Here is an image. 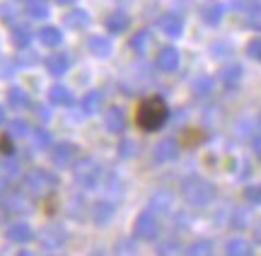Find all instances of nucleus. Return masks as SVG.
Returning a JSON list of instances; mask_svg holds the SVG:
<instances>
[{
	"mask_svg": "<svg viewBox=\"0 0 261 256\" xmlns=\"http://www.w3.org/2000/svg\"><path fill=\"white\" fill-rule=\"evenodd\" d=\"M167 119H169V109L165 104V99L162 97H148V99L140 102L138 114H136V124L145 133H152L160 131L162 126L167 124Z\"/></svg>",
	"mask_w": 261,
	"mask_h": 256,
	"instance_id": "nucleus-2",
	"label": "nucleus"
},
{
	"mask_svg": "<svg viewBox=\"0 0 261 256\" xmlns=\"http://www.w3.org/2000/svg\"><path fill=\"white\" fill-rule=\"evenodd\" d=\"M187 222H189L187 215H177V225H179V230H189Z\"/></svg>",
	"mask_w": 261,
	"mask_h": 256,
	"instance_id": "nucleus-45",
	"label": "nucleus"
},
{
	"mask_svg": "<svg viewBox=\"0 0 261 256\" xmlns=\"http://www.w3.org/2000/svg\"><path fill=\"white\" fill-rule=\"evenodd\" d=\"M213 92V77H208V75H201V77H196L194 80V97H208Z\"/></svg>",
	"mask_w": 261,
	"mask_h": 256,
	"instance_id": "nucleus-33",
	"label": "nucleus"
},
{
	"mask_svg": "<svg viewBox=\"0 0 261 256\" xmlns=\"http://www.w3.org/2000/svg\"><path fill=\"white\" fill-rule=\"evenodd\" d=\"M187 256H213V242L211 239H196L189 244Z\"/></svg>",
	"mask_w": 261,
	"mask_h": 256,
	"instance_id": "nucleus-30",
	"label": "nucleus"
},
{
	"mask_svg": "<svg viewBox=\"0 0 261 256\" xmlns=\"http://www.w3.org/2000/svg\"><path fill=\"white\" fill-rule=\"evenodd\" d=\"M29 193L24 191H12V193H8L5 196V208L12 210V213H29L32 210V206H29V198H27Z\"/></svg>",
	"mask_w": 261,
	"mask_h": 256,
	"instance_id": "nucleus-22",
	"label": "nucleus"
},
{
	"mask_svg": "<svg viewBox=\"0 0 261 256\" xmlns=\"http://www.w3.org/2000/svg\"><path fill=\"white\" fill-rule=\"evenodd\" d=\"M17 12H12V5H0V19L3 22H12Z\"/></svg>",
	"mask_w": 261,
	"mask_h": 256,
	"instance_id": "nucleus-41",
	"label": "nucleus"
},
{
	"mask_svg": "<svg viewBox=\"0 0 261 256\" xmlns=\"http://www.w3.org/2000/svg\"><path fill=\"white\" fill-rule=\"evenodd\" d=\"M104 128L114 135H121L126 131V111L121 106H109L104 111Z\"/></svg>",
	"mask_w": 261,
	"mask_h": 256,
	"instance_id": "nucleus-11",
	"label": "nucleus"
},
{
	"mask_svg": "<svg viewBox=\"0 0 261 256\" xmlns=\"http://www.w3.org/2000/svg\"><path fill=\"white\" fill-rule=\"evenodd\" d=\"M252 152L256 160H261V135H254L252 138Z\"/></svg>",
	"mask_w": 261,
	"mask_h": 256,
	"instance_id": "nucleus-43",
	"label": "nucleus"
},
{
	"mask_svg": "<svg viewBox=\"0 0 261 256\" xmlns=\"http://www.w3.org/2000/svg\"><path fill=\"white\" fill-rule=\"evenodd\" d=\"M44 68H46L48 75L61 77L70 70V56L63 53V51H54V53H48V56L44 58Z\"/></svg>",
	"mask_w": 261,
	"mask_h": 256,
	"instance_id": "nucleus-10",
	"label": "nucleus"
},
{
	"mask_svg": "<svg viewBox=\"0 0 261 256\" xmlns=\"http://www.w3.org/2000/svg\"><path fill=\"white\" fill-rule=\"evenodd\" d=\"M158 27L162 29V34H167L169 39H179L184 34V17L179 12H165L158 19Z\"/></svg>",
	"mask_w": 261,
	"mask_h": 256,
	"instance_id": "nucleus-9",
	"label": "nucleus"
},
{
	"mask_svg": "<svg viewBox=\"0 0 261 256\" xmlns=\"http://www.w3.org/2000/svg\"><path fill=\"white\" fill-rule=\"evenodd\" d=\"M158 256H187V251H184L179 239L172 237V239H165V242L158 244Z\"/></svg>",
	"mask_w": 261,
	"mask_h": 256,
	"instance_id": "nucleus-26",
	"label": "nucleus"
},
{
	"mask_svg": "<svg viewBox=\"0 0 261 256\" xmlns=\"http://www.w3.org/2000/svg\"><path fill=\"white\" fill-rule=\"evenodd\" d=\"M15 256H37V254H34V251H29V249H19Z\"/></svg>",
	"mask_w": 261,
	"mask_h": 256,
	"instance_id": "nucleus-47",
	"label": "nucleus"
},
{
	"mask_svg": "<svg viewBox=\"0 0 261 256\" xmlns=\"http://www.w3.org/2000/svg\"><path fill=\"white\" fill-rule=\"evenodd\" d=\"M179 63H181V56H179V51L174 46L160 48L158 61H155L158 70H162V73H174V70L179 68Z\"/></svg>",
	"mask_w": 261,
	"mask_h": 256,
	"instance_id": "nucleus-12",
	"label": "nucleus"
},
{
	"mask_svg": "<svg viewBox=\"0 0 261 256\" xmlns=\"http://www.w3.org/2000/svg\"><path fill=\"white\" fill-rule=\"evenodd\" d=\"M133 140H121V145H119V155H121V157H130V155H133Z\"/></svg>",
	"mask_w": 261,
	"mask_h": 256,
	"instance_id": "nucleus-42",
	"label": "nucleus"
},
{
	"mask_svg": "<svg viewBox=\"0 0 261 256\" xmlns=\"http://www.w3.org/2000/svg\"><path fill=\"white\" fill-rule=\"evenodd\" d=\"M3 191H5V179L0 177V193H3Z\"/></svg>",
	"mask_w": 261,
	"mask_h": 256,
	"instance_id": "nucleus-50",
	"label": "nucleus"
},
{
	"mask_svg": "<svg viewBox=\"0 0 261 256\" xmlns=\"http://www.w3.org/2000/svg\"><path fill=\"white\" fill-rule=\"evenodd\" d=\"M87 51L92 53L94 58H109L114 51V44L109 37H90V41H87Z\"/></svg>",
	"mask_w": 261,
	"mask_h": 256,
	"instance_id": "nucleus-20",
	"label": "nucleus"
},
{
	"mask_svg": "<svg viewBox=\"0 0 261 256\" xmlns=\"http://www.w3.org/2000/svg\"><path fill=\"white\" fill-rule=\"evenodd\" d=\"M32 41V32L27 27H15L12 29V44L17 48H27Z\"/></svg>",
	"mask_w": 261,
	"mask_h": 256,
	"instance_id": "nucleus-35",
	"label": "nucleus"
},
{
	"mask_svg": "<svg viewBox=\"0 0 261 256\" xmlns=\"http://www.w3.org/2000/svg\"><path fill=\"white\" fill-rule=\"evenodd\" d=\"M0 155H5V157H12V155H15V143H12V135H10V133H3V135H0Z\"/></svg>",
	"mask_w": 261,
	"mask_h": 256,
	"instance_id": "nucleus-37",
	"label": "nucleus"
},
{
	"mask_svg": "<svg viewBox=\"0 0 261 256\" xmlns=\"http://www.w3.org/2000/svg\"><path fill=\"white\" fill-rule=\"evenodd\" d=\"M247 222H249V215H247V210H234V215H232V227L244 230V227H247Z\"/></svg>",
	"mask_w": 261,
	"mask_h": 256,
	"instance_id": "nucleus-39",
	"label": "nucleus"
},
{
	"mask_svg": "<svg viewBox=\"0 0 261 256\" xmlns=\"http://www.w3.org/2000/svg\"><path fill=\"white\" fill-rule=\"evenodd\" d=\"M240 80H242V66H227L223 73H220V82H223L227 90L237 87Z\"/></svg>",
	"mask_w": 261,
	"mask_h": 256,
	"instance_id": "nucleus-27",
	"label": "nucleus"
},
{
	"mask_svg": "<svg viewBox=\"0 0 261 256\" xmlns=\"http://www.w3.org/2000/svg\"><path fill=\"white\" fill-rule=\"evenodd\" d=\"M37 239H39V244H41V249L58 251V249H63L65 244H68L70 235H68V230H65L63 225H46V227L37 235Z\"/></svg>",
	"mask_w": 261,
	"mask_h": 256,
	"instance_id": "nucleus-7",
	"label": "nucleus"
},
{
	"mask_svg": "<svg viewBox=\"0 0 261 256\" xmlns=\"http://www.w3.org/2000/svg\"><path fill=\"white\" fill-rule=\"evenodd\" d=\"M5 220H8V208H5V203H0V227L5 225Z\"/></svg>",
	"mask_w": 261,
	"mask_h": 256,
	"instance_id": "nucleus-44",
	"label": "nucleus"
},
{
	"mask_svg": "<svg viewBox=\"0 0 261 256\" xmlns=\"http://www.w3.org/2000/svg\"><path fill=\"white\" fill-rule=\"evenodd\" d=\"M247 53H249L254 61H261V37L252 39V41L247 44Z\"/></svg>",
	"mask_w": 261,
	"mask_h": 256,
	"instance_id": "nucleus-40",
	"label": "nucleus"
},
{
	"mask_svg": "<svg viewBox=\"0 0 261 256\" xmlns=\"http://www.w3.org/2000/svg\"><path fill=\"white\" fill-rule=\"evenodd\" d=\"M114 256H138V244L133 239H121L114 247Z\"/></svg>",
	"mask_w": 261,
	"mask_h": 256,
	"instance_id": "nucleus-34",
	"label": "nucleus"
},
{
	"mask_svg": "<svg viewBox=\"0 0 261 256\" xmlns=\"http://www.w3.org/2000/svg\"><path fill=\"white\" fill-rule=\"evenodd\" d=\"M80 109H83V114H87V116L99 114V111L104 109V92L102 90H90V92L83 97Z\"/></svg>",
	"mask_w": 261,
	"mask_h": 256,
	"instance_id": "nucleus-19",
	"label": "nucleus"
},
{
	"mask_svg": "<svg viewBox=\"0 0 261 256\" xmlns=\"http://www.w3.org/2000/svg\"><path fill=\"white\" fill-rule=\"evenodd\" d=\"M225 254L227 256H254V247L242 237H234L227 242V247H225Z\"/></svg>",
	"mask_w": 261,
	"mask_h": 256,
	"instance_id": "nucleus-24",
	"label": "nucleus"
},
{
	"mask_svg": "<svg viewBox=\"0 0 261 256\" xmlns=\"http://www.w3.org/2000/svg\"><path fill=\"white\" fill-rule=\"evenodd\" d=\"M114 213H116V206H114L112 201H97L92 206V222L97 227H107L112 222Z\"/></svg>",
	"mask_w": 261,
	"mask_h": 256,
	"instance_id": "nucleus-16",
	"label": "nucleus"
},
{
	"mask_svg": "<svg viewBox=\"0 0 261 256\" xmlns=\"http://www.w3.org/2000/svg\"><path fill=\"white\" fill-rule=\"evenodd\" d=\"M8 106L15 109V111L29 109V106H32V99H29L27 90H22V87H10L8 90Z\"/></svg>",
	"mask_w": 261,
	"mask_h": 256,
	"instance_id": "nucleus-21",
	"label": "nucleus"
},
{
	"mask_svg": "<svg viewBox=\"0 0 261 256\" xmlns=\"http://www.w3.org/2000/svg\"><path fill=\"white\" fill-rule=\"evenodd\" d=\"M244 198L249 206H261V184H252L244 189Z\"/></svg>",
	"mask_w": 261,
	"mask_h": 256,
	"instance_id": "nucleus-36",
	"label": "nucleus"
},
{
	"mask_svg": "<svg viewBox=\"0 0 261 256\" xmlns=\"http://www.w3.org/2000/svg\"><path fill=\"white\" fill-rule=\"evenodd\" d=\"M37 39H39V44H41V46L58 48L61 44H63V32H61L58 27H54V24H44V27H39Z\"/></svg>",
	"mask_w": 261,
	"mask_h": 256,
	"instance_id": "nucleus-18",
	"label": "nucleus"
},
{
	"mask_svg": "<svg viewBox=\"0 0 261 256\" xmlns=\"http://www.w3.org/2000/svg\"><path fill=\"white\" fill-rule=\"evenodd\" d=\"M256 126H259V131H261V114H259V119H256Z\"/></svg>",
	"mask_w": 261,
	"mask_h": 256,
	"instance_id": "nucleus-51",
	"label": "nucleus"
},
{
	"mask_svg": "<svg viewBox=\"0 0 261 256\" xmlns=\"http://www.w3.org/2000/svg\"><path fill=\"white\" fill-rule=\"evenodd\" d=\"M247 19H249V27L261 29V5H254L247 10Z\"/></svg>",
	"mask_w": 261,
	"mask_h": 256,
	"instance_id": "nucleus-38",
	"label": "nucleus"
},
{
	"mask_svg": "<svg viewBox=\"0 0 261 256\" xmlns=\"http://www.w3.org/2000/svg\"><path fill=\"white\" fill-rule=\"evenodd\" d=\"M254 242H256V244H261V220H259V225L254 227Z\"/></svg>",
	"mask_w": 261,
	"mask_h": 256,
	"instance_id": "nucleus-46",
	"label": "nucleus"
},
{
	"mask_svg": "<svg viewBox=\"0 0 261 256\" xmlns=\"http://www.w3.org/2000/svg\"><path fill=\"white\" fill-rule=\"evenodd\" d=\"M198 15L203 19V24L218 27L225 17V5L220 0H205V3H201V8H198Z\"/></svg>",
	"mask_w": 261,
	"mask_h": 256,
	"instance_id": "nucleus-8",
	"label": "nucleus"
},
{
	"mask_svg": "<svg viewBox=\"0 0 261 256\" xmlns=\"http://www.w3.org/2000/svg\"><path fill=\"white\" fill-rule=\"evenodd\" d=\"M104 27H107L109 34H123V32H128V27H130L128 12H123V10L109 12V15L104 17Z\"/></svg>",
	"mask_w": 261,
	"mask_h": 256,
	"instance_id": "nucleus-13",
	"label": "nucleus"
},
{
	"mask_svg": "<svg viewBox=\"0 0 261 256\" xmlns=\"http://www.w3.org/2000/svg\"><path fill=\"white\" fill-rule=\"evenodd\" d=\"M32 140H34V148H37V150H51V148L56 145L54 138H51V133H48L46 128H34Z\"/></svg>",
	"mask_w": 261,
	"mask_h": 256,
	"instance_id": "nucleus-29",
	"label": "nucleus"
},
{
	"mask_svg": "<svg viewBox=\"0 0 261 256\" xmlns=\"http://www.w3.org/2000/svg\"><path fill=\"white\" fill-rule=\"evenodd\" d=\"M8 133L12 135V138H29L34 131H32L29 121H24V119H12V121H10Z\"/></svg>",
	"mask_w": 261,
	"mask_h": 256,
	"instance_id": "nucleus-31",
	"label": "nucleus"
},
{
	"mask_svg": "<svg viewBox=\"0 0 261 256\" xmlns=\"http://www.w3.org/2000/svg\"><path fill=\"white\" fill-rule=\"evenodd\" d=\"M155 162H172L179 157V140L177 138H162L155 145Z\"/></svg>",
	"mask_w": 261,
	"mask_h": 256,
	"instance_id": "nucleus-14",
	"label": "nucleus"
},
{
	"mask_svg": "<svg viewBox=\"0 0 261 256\" xmlns=\"http://www.w3.org/2000/svg\"><path fill=\"white\" fill-rule=\"evenodd\" d=\"M77 155H80V150L73 140H61L51 148V162L58 169H73V164L80 160Z\"/></svg>",
	"mask_w": 261,
	"mask_h": 256,
	"instance_id": "nucleus-6",
	"label": "nucleus"
},
{
	"mask_svg": "<svg viewBox=\"0 0 261 256\" xmlns=\"http://www.w3.org/2000/svg\"><path fill=\"white\" fill-rule=\"evenodd\" d=\"M48 102H51L54 106H73L75 97L65 85H54L51 90H48Z\"/></svg>",
	"mask_w": 261,
	"mask_h": 256,
	"instance_id": "nucleus-23",
	"label": "nucleus"
},
{
	"mask_svg": "<svg viewBox=\"0 0 261 256\" xmlns=\"http://www.w3.org/2000/svg\"><path fill=\"white\" fill-rule=\"evenodd\" d=\"M215 184L208 181L201 174H191L181 181V198L187 201V206L191 208H205L215 201Z\"/></svg>",
	"mask_w": 261,
	"mask_h": 256,
	"instance_id": "nucleus-1",
	"label": "nucleus"
},
{
	"mask_svg": "<svg viewBox=\"0 0 261 256\" xmlns=\"http://www.w3.org/2000/svg\"><path fill=\"white\" fill-rule=\"evenodd\" d=\"M8 239L12 244H29V242L34 239V230H32L29 222L17 220V222H12L8 227Z\"/></svg>",
	"mask_w": 261,
	"mask_h": 256,
	"instance_id": "nucleus-15",
	"label": "nucleus"
},
{
	"mask_svg": "<svg viewBox=\"0 0 261 256\" xmlns=\"http://www.w3.org/2000/svg\"><path fill=\"white\" fill-rule=\"evenodd\" d=\"M65 27H70V29H85V27H90V15L85 12V10H70V12H65Z\"/></svg>",
	"mask_w": 261,
	"mask_h": 256,
	"instance_id": "nucleus-25",
	"label": "nucleus"
},
{
	"mask_svg": "<svg viewBox=\"0 0 261 256\" xmlns=\"http://www.w3.org/2000/svg\"><path fill=\"white\" fill-rule=\"evenodd\" d=\"M27 15L32 19H46L48 17V3H44V0H29Z\"/></svg>",
	"mask_w": 261,
	"mask_h": 256,
	"instance_id": "nucleus-32",
	"label": "nucleus"
},
{
	"mask_svg": "<svg viewBox=\"0 0 261 256\" xmlns=\"http://www.w3.org/2000/svg\"><path fill=\"white\" fill-rule=\"evenodd\" d=\"M61 186L56 172L46 169V167H32L24 174V191L32 198H48L51 193H56Z\"/></svg>",
	"mask_w": 261,
	"mask_h": 256,
	"instance_id": "nucleus-3",
	"label": "nucleus"
},
{
	"mask_svg": "<svg viewBox=\"0 0 261 256\" xmlns=\"http://www.w3.org/2000/svg\"><path fill=\"white\" fill-rule=\"evenodd\" d=\"M58 5H75V3H77V0H56Z\"/></svg>",
	"mask_w": 261,
	"mask_h": 256,
	"instance_id": "nucleus-49",
	"label": "nucleus"
},
{
	"mask_svg": "<svg viewBox=\"0 0 261 256\" xmlns=\"http://www.w3.org/2000/svg\"><path fill=\"white\" fill-rule=\"evenodd\" d=\"M160 235V220L155 213H150V210H143L136 222H133V237L138 239V242H152V239H158Z\"/></svg>",
	"mask_w": 261,
	"mask_h": 256,
	"instance_id": "nucleus-5",
	"label": "nucleus"
},
{
	"mask_svg": "<svg viewBox=\"0 0 261 256\" xmlns=\"http://www.w3.org/2000/svg\"><path fill=\"white\" fill-rule=\"evenodd\" d=\"M150 32L148 29H140V32H136V34H133V37H130V48H133V51H136V53H140V56H143V53H145V51H148V46H150Z\"/></svg>",
	"mask_w": 261,
	"mask_h": 256,
	"instance_id": "nucleus-28",
	"label": "nucleus"
},
{
	"mask_svg": "<svg viewBox=\"0 0 261 256\" xmlns=\"http://www.w3.org/2000/svg\"><path fill=\"white\" fill-rule=\"evenodd\" d=\"M5 121H8V116H5V106L0 104V126L5 124Z\"/></svg>",
	"mask_w": 261,
	"mask_h": 256,
	"instance_id": "nucleus-48",
	"label": "nucleus"
},
{
	"mask_svg": "<svg viewBox=\"0 0 261 256\" xmlns=\"http://www.w3.org/2000/svg\"><path fill=\"white\" fill-rule=\"evenodd\" d=\"M172 206H174V198H172V193L169 191H158L152 198L148 201V210L150 213H155V215H167L172 213Z\"/></svg>",
	"mask_w": 261,
	"mask_h": 256,
	"instance_id": "nucleus-17",
	"label": "nucleus"
},
{
	"mask_svg": "<svg viewBox=\"0 0 261 256\" xmlns=\"http://www.w3.org/2000/svg\"><path fill=\"white\" fill-rule=\"evenodd\" d=\"M73 179L75 184L83 191H94L99 189V184L104 179V167L102 162L92 157V155H85L73 164Z\"/></svg>",
	"mask_w": 261,
	"mask_h": 256,
	"instance_id": "nucleus-4",
	"label": "nucleus"
}]
</instances>
